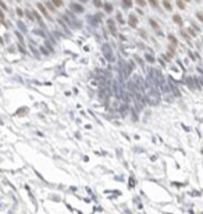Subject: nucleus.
Wrapping results in <instances>:
<instances>
[{"instance_id":"nucleus-1","label":"nucleus","mask_w":203,"mask_h":214,"mask_svg":"<svg viewBox=\"0 0 203 214\" xmlns=\"http://www.w3.org/2000/svg\"><path fill=\"white\" fill-rule=\"evenodd\" d=\"M128 22H130V25H131V26H134V28H135L136 25H138V20H136V17H134L132 14L130 15V21H128Z\"/></svg>"},{"instance_id":"nucleus-2","label":"nucleus","mask_w":203,"mask_h":214,"mask_svg":"<svg viewBox=\"0 0 203 214\" xmlns=\"http://www.w3.org/2000/svg\"><path fill=\"white\" fill-rule=\"evenodd\" d=\"M173 20H174V22H175V24H178V25H182V18L179 17V15H177V14H175V15L173 17Z\"/></svg>"},{"instance_id":"nucleus-3","label":"nucleus","mask_w":203,"mask_h":214,"mask_svg":"<svg viewBox=\"0 0 203 214\" xmlns=\"http://www.w3.org/2000/svg\"><path fill=\"white\" fill-rule=\"evenodd\" d=\"M53 1V4L56 6V7H60L61 4H63V0H52Z\"/></svg>"},{"instance_id":"nucleus-4","label":"nucleus","mask_w":203,"mask_h":214,"mask_svg":"<svg viewBox=\"0 0 203 214\" xmlns=\"http://www.w3.org/2000/svg\"><path fill=\"white\" fill-rule=\"evenodd\" d=\"M38 7H39V10H40V11H42V13H43L45 15H48V11H46V9H45L43 6L40 4V3H39V4H38Z\"/></svg>"},{"instance_id":"nucleus-5","label":"nucleus","mask_w":203,"mask_h":214,"mask_svg":"<svg viewBox=\"0 0 203 214\" xmlns=\"http://www.w3.org/2000/svg\"><path fill=\"white\" fill-rule=\"evenodd\" d=\"M163 3H164V7H166L167 10H171V9H173V7H171V4H170V1H168V0H164Z\"/></svg>"},{"instance_id":"nucleus-6","label":"nucleus","mask_w":203,"mask_h":214,"mask_svg":"<svg viewBox=\"0 0 203 214\" xmlns=\"http://www.w3.org/2000/svg\"><path fill=\"white\" fill-rule=\"evenodd\" d=\"M177 4H178V7H179V9H185V4H184V1H182V0H177Z\"/></svg>"},{"instance_id":"nucleus-7","label":"nucleus","mask_w":203,"mask_h":214,"mask_svg":"<svg viewBox=\"0 0 203 214\" xmlns=\"http://www.w3.org/2000/svg\"><path fill=\"white\" fill-rule=\"evenodd\" d=\"M168 39H170V40H171V43H173L174 46H175V45H177V39L174 38L173 35H170V36H168Z\"/></svg>"},{"instance_id":"nucleus-8","label":"nucleus","mask_w":203,"mask_h":214,"mask_svg":"<svg viewBox=\"0 0 203 214\" xmlns=\"http://www.w3.org/2000/svg\"><path fill=\"white\" fill-rule=\"evenodd\" d=\"M136 3H138V6H141V7H143V6L146 4V1H145V0H136Z\"/></svg>"},{"instance_id":"nucleus-9","label":"nucleus","mask_w":203,"mask_h":214,"mask_svg":"<svg viewBox=\"0 0 203 214\" xmlns=\"http://www.w3.org/2000/svg\"><path fill=\"white\" fill-rule=\"evenodd\" d=\"M149 3H150V6H153V7H157V0H149Z\"/></svg>"},{"instance_id":"nucleus-10","label":"nucleus","mask_w":203,"mask_h":214,"mask_svg":"<svg viewBox=\"0 0 203 214\" xmlns=\"http://www.w3.org/2000/svg\"><path fill=\"white\" fill-rule=\"evenodd\" d=\"M149 22H150V25L153 26V28H159V26H157V22H155V20H150Z\"/></svg>"},{"instance_id":"nucleus-11","label":"nucleus","mask_w":203,"mask_h":214,"mask_svg":"<svg viewBox=\"0 0 203 214\" xmlns=\"http://www.w3.org/2000/svg\"><path fill=\"white\" fill-rule=\"evenodd\" d=\"M95 6H96V7H100V6H102V3H100L99 0H95Z\"/></svg>"},{"instance_id":"nucleus-12","label":"nucleus","mask_w":203,"mask_h":214,"mask_svg":"<svg viewBox=\"0 0 203 214\" xmlns=\"http://www.w3.org/2000/svg\"><path fill=\"white\" fill-rule=\"evenodd\" d=\"M124 1H125V6H131V3H132L131 0H124Z\"/></svg>"},{"instance_id":"nucleus-13","label":"nucleus","mask_w":203,"mask_h":214,"mask_svg":"<svg viewBox=\"0 0 203 214\" xmlns=\"http://www.w3.org/2000/svg\"><path fill=\"white\" fill-rule=\"evenodd\" d=\"M198 18H199V20H202V21H203V15H202V13H198Z\"/></svg>"},{"instance_id":"nucleus-14","label":"nucleus","mask_w":203,"mask_h":214,"mask_svg":"<svg viewBox=\"0 0 203 214\" xmlns=\"http://www.w3.org/2000/svg\"><path fill=\"white\" fill-rule=\"evenodd\" d=\"M185 1H191V0H185Z\"/></svg>"},{"instance_id":"nucleus-15","label":"nucleus","mask_w":203,"mask_h":214,"mask_svg":"<svg viewBox=\"0 0 203 214\" xmlns=\"http://www.w3.org/2000/svg\"><path fill=\"white\" fill-rule=\"evenodd\" d=\"M18 1H20V0H18Z\"/></svg>"}]
</instances>
